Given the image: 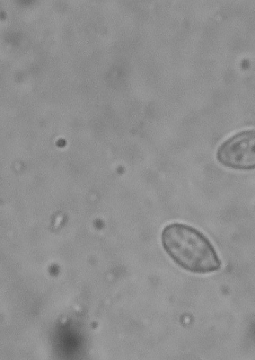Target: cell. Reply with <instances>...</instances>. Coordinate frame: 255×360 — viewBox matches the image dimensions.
<instances>
[{
    "label": "cell",
    "mask_w": 255,
    "mask_h": 360,
    "mask_svg": "<svg viewBox=\"0 0 255 360\" xmlns=\"http://www.w3.org/2000/svg\"><path fill=\"white\" fill-rule=\"evenodd\" d=\"M162 243L176 264L192 274H212L222 266L212 243L190 225L174 223L166 226L162 233Z\"/></svg>",
    "instance_id": "6da1fadb"
},
{
    "label": "cell",
    "mask_w": 255,
    "mask_h": 360,
    "mask_svg": "<svg viewBox=\"0 0 255 360\" xmlns=\"http://www.w3.org/2000/svg\"><path fill=\"white\" fill-rule=\"evenodd\" d=\"M217 160L228 169H255V129H249L228 138L219 146Z\"/></svg>",
    "instance_id": "7a4b0ae2"
}]
</instances>
